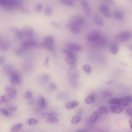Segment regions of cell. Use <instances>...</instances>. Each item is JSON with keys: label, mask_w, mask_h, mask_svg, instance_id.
Here are the masks:
<instances>
[{"label": "cell", "mask_w": 132, "mask_h": 132, "mask_svg": "<svg viewBox=\"0 0 132 132\" xmlns=\"http://www.w3.org/2000/svg\"><path fill=\"white\" fill-rule=\"evenodd\" d=\"M22 3V2L20 0H0V5L5 10L8 12L17 9Z\"/></svg>", "instance_id": "cell-1"}, {"label": "cell", "mask_w": 132, "mask_h": 132, "mask_svg": "<svg viewBox=\"0 0 132 132\" xmlns=\"http://www.w3.org/2000/svg\"><path fill=\"white\" fill-rule=\"evenodd\" d=\"M54 42V38L51 36H47L45 37L42 42L41 45L44 48L52 51L54 49L53 44Z\"/></svg>", "instance_id": "cell-2"}, {"label": "cell", "mask_w": 132, "mask_h": 132, "mask_svg": "<svg viewBox=\"0 0 132 132\" xmlns=\"http://www.w3.org/2000/svg\"><path fill=\"white\" fill-rule=\"evenodd\" d=\"M132 37V32L126 31L122 32L115 35V38L118 41L124 42L129 40Z\"/></svg>", "instance_id": "cell-3"}, {"label": "cell", "mask_w": 132, "mask_h": 132, "mask_svg": "<svg viewBox=\"0 0 132 132\" xmlns=\"http://www.w3.org/2000/svg\"><path fill=\"white\" fill-rule=\"evenodd\" d=\"M107 108L105 106H101L94 111L90 117V121L94 123L97 120L100 115L107 111Z\"/></svg>", "instance_id": "cell-4"}, {"label": "cell", "mask_w": 132, "mask_h": 132, "mask_svg": "<svg viewBox=\"0 0 132 132\" xmlns=\"http://www.w3.org/2000/svg\"><path fill=\"white\" fill-rule=\"evenodd\" d=\"M10 82L12 85L19 84L22 80V75L18 71L15 70L10 76Z\"/></svg>", "instance_id": "cell-5"}, {"label": "cell", "mask_w": 132, "mask_h": 132, "mask_svg": "<svg viewBox=\"0 0 132 132\" xmlns=\"http://www.w3.org/2000/svg\"><path fill=\"white\" fill-rule=\"evenodd\" d=\"M102 34L99 31L94 30L90 32L87 35V39L88 41L93 43L96 41Z\"/></svg>", "instance_id": "cell-6"}, {"label": "cell", "mask_w": 132, "mask_h": 132, "mask_svg": "<svg viewBox=\"0 0 132 132\" xmlns=\"http://www.w3.org/2000/svg\"><path fill=\"white\" fill-rule=\"evenodd\" d=\"M108 103L110 105L126 106L128 104L124 99L112 98L109 99Z\"/></svg>", "instance_id": "cell-7"}, {"label": "cell", "mask_w": 132, "mask_h": 132, "mask_svg": "<svg viewBox=\"0 0 132 132\" xmlns=\"http://www.w3.org/2000/svg\"><path fill=\"white\" fill-rule=\"evenodd\" d=\"M85 20L83 17L79 15L72 16L70 19V22L80 26L85 23Z\"/></svg>", "instance_id": "cell-8"}, {"label": "cell", "mask_w": 132, "mask_h": 132, "mask_svg": "<svg viewBox=\"0 0 132 132\" xmlns=\"http://www.w3.org/2000/svg\"><path fill=\"white\" fill-rule=\"evenodd\" d=\"M37 43L33 39H29L24 41L22 44V47L24 49L31 48L37 47Z\"/></svg>", "instance_id": "cell-9"}, {"label": "cell", "mask_w": 132, "mask_h": 132, "mask_svg": "<svg viewBox=\"0 0 132 132\" xmlns=\"http://www.w3.org/2000/svg\"><path fill=\"white\" fill-rule=\"evenodd\" d=\"M81 6L83 12L87 16H90L91 10L88 2L85 0H82L81 2Z\"/></svg>", "instance_id": "cell-10"}, {"label": "cell", "mask_w": 132, "mask_h": 132, "mask_svg": "<svg viewBox=\"0 0 132 132\" xmlns=\"http://www.w3.org/2000/svg\"><path fill=\"white\" fill-rule=\"evenodd\" d=\"M68 74L70 79H75L80 76L79 71L76 68L71 67L68 70Z\"/></svg>", "instance_id": "cell-11"}, {"label": "cell", "mask_w": 132, "mask_h": 132, "mask_svg": "<svg viewBox=\"0 0 132 132\" xmlns=\"http://www.w3.org/2000/svg\"><path fill=\"white\" fill-rule=\"evenodd\" d=\"M14 71L13 66L10 64L5 65L2 69L3 73L6 76H10Z\"/></svg>", "instance_id": "cell-12"}, {"label": "cell", "mask_w": 132, "mask_h": 132, "mask_svg": "<svg viewBox=\"0 0 132 132\" xmlns=\"http://www.w3.org/2000/svg\"><path fill=\"white\" fill-rule=\"evenodd\" d=\"M5 90L7 95L10 98H14L16 95V90L14 88L6 86L5 88Z\"/></svg>", "instance_id": "cell-13"}, {"label": "cell", "mask_w": 132, "mask_h": 132, "mask_svg": "<svg viewBox=\"0 0 132 132\" xmlns=\"http://www.w3.org/2000/svg\"><path fill=\"white\" fill-rule=\"evenodd\" d=\"M67 49L72 51L78 52L81 51L82 48L80 45L75 43H70L66 46Z\"/></svg>", "instance_id": "cell-14"}, {"label": "cell", "mask_w": 132, "mask_h": 132, "mask_svg": "<svg viewBox=\"0 0 132 132\" xmlns=\"http://www.w3.org/2000/svg\"><path fill=\"white\" fill-rule=\"evenodd\" d=\"M67 26L69 28L71 32L74 34L78 33L80 31V26L70 22L67 24Z\"/></svg>", "instance_id": "cell-15"}, {"label": "cell", "mask_w": 132, "mask_h": 132, "mask_svg": "<svg viewBox=\"0 0 132 132\" xmlns=\"http://www.w3.org/2000/svg\"><path fill=\"white\" fill-rule=\"evenodd\" d=\"M38 106L41 109H44L47 105V102L42 96H40L38 99Z\"/></svg>", "instance_id": "cell-16"}, {"label": "cell", "mask_w": 132, "mask_h": 132, "mask_svg": "<svg viewBox=\"0 0 132 132\" xmlns=\"http://www.w3.org/2000/svg\"><path fill=\"white\" fill-rule=\"evenodd\" d=\"M22 31L24 34L28 37L31 36L34 33V31L33 28L29 26H26L24 27L23 28Z\"/></svg>", "instance_id": "cell-17"}, {"label": "cell", "mask_w": 132, "mask_h": 132, "mask_svg": "<svg viewBox=\"0 0 132 132\" xmlns=\"http://www.w3.org/2000/svg\"><path fill=\"white\" fill-rule=\"evenodd\" d=\"M10 45L8 42L0 39V50L2 51L7 50L9 48Z\"/></svg>", "instance_id": "cell-18"}, {"label": "cell", "mask_w": 132, "mask_h": 132, "mask_svg": "<svg viewBox=\"0 0 132 132\" xmlns=\"http://www.w3.org/2000/svg\"><path fill=\"white\" fill-rule=\"evenodd\" d=\"M93 20L95 23L97 25L100 26L104 25V22L103 20L99 15H96L93 17Z\"/></svg>", "instance_id": "cell-19"}, {"label": "cell", "mask_w": 132, "mask_h": 132, "mask_svg": "<svg viewBox=\"0 0 132 132\" xmlns=\"http://www.w3.org/2000/svg\"><path fill=\"white\" fill-rule=\"evenodd\" d=\"M118 50L119 47L117 44L115 42H113L112 43L110 47L111 53L113 55H116L118 52Z\"/></svg>", "instance_id": "cell-20"}, {"label": "cell", "mask_w": 132, "mask_h": 132, "mask_svg": "<svg viewBox=\"0 0 132 132\" xmlns=\"http://www.w3.org/2000/svg\"><path fill=\"white\" fill-rule=\"evenodd\" d=\"M79 105V103L77 101H74L68 103L65 106L66 109H71L74 108Z\"/></svg>", "instance_id": "cell-21"}, {"label": "cell", "mask_w": 132, "mask_h": 132, "mask_svg": "<svg viewBox=\"0 0 132 132\" xmlns=\"http://www.w3.org/2000/svg\"><path fill=\"white\" fill-rule=\"evenodd\" d=\"M95 99V96L94 94H90L87 97L85 100V102L87 104H92L94 102Z\"/></svg>", "instance_id": "cell-22"}, {"label": "cell", "mask_w": 132, "mask_h": 132, "mask_svg": "<svg viewBox=\"0 0 132 132\" xmlns=\"http://www.w3.org/2000/svg\"><path fill=\"white\" fill-rule=\"evenodd\" d=\"M100 11L103 14L110 12L109 8L108 6L105 4H102L99 7Z\"/></svg>", "instance_id": "cell-23"}, {"label": "cell", "mask_w": 132, "mask_h": 132, "mask_svg": "<svg viewBox=\"0 0 132 132\" xmlns=\"http://www.w3.org/2000/svg\"><path fill=\"white\" fill-rule=\"evenodd\" d=\"M65 60L68 64L71 65H74L76 63V59L75 56H67Z\"/></svg>", "instance_id": "cell-24"}, {"label": "cell", "mask_w": 132, "mask_h": 132, "mask_svg": "<svg viewBox=\"0 0 132 132\" xmlns=\"http://www.w3.org/2000/svg\"><path fill=\"white\" fill-rule=\"evenodd\" d=\"M59 1L61 4L67 6L73 7L75 6L74 3L71 0H59Z\"/></svg>", "instance_id": "cell-25"}, {"label": "cell", "mask_w": 132, "mask_h": 132, "mask_svg": "<svg viewBox=\"0 0 132 132\" xmlns=\"http://www.w3.org/2000/svg\"><path fill=\"white\" fill-rule=\"evenodd\" d=\"M111 113H119L122 111V109L120 107L116 106L111 107L109 110Z\"/></svg>", "instance_id": "cell-26"}, {"label": "cell", "mask_w": 132, "mask_h": 132, "mask_svg": "<svg viewBox=\"0 0 132 132\" xmlns=\"http://www.w3.org/2000/svg\"><path fill=\"white\" fill-rule=\"evenodd\" d=\"M113 16L115 19L118 20H121L123 17L122 13L119 10H116L114 12Z\"/></svg>", "instance_id": "cell-27"}, {"label": "cell", "mask_w": 132, "mask_h": 132, "mask_svg": "<svg viewBox=\"0 0 132 132\" xmlns=\"http://www.w3.org/2000/svg\"><path fill=\"white\" fill-rule=\"evenodd\" d=\"M17 9L24 14L29 15L30 14L29 10L25 7L23 6L22 5L19 6Z\"/></svg>", "instance_id": "cell-28"}, {"label": "cell", "mask_w": 132, "mask_h": 132, "mask_svg": "<svg viewBox=\"0 0 132 132\" xmlns=\"http://www.w3.org/2000/svg\"><path fill=\"white\" fill-rule=\"evenodd\" d=\"M57 114L54 112L44 113L42 115V116L43 117L47 119L57 117Z\"/></svg>", "instance_id": "cell-29"}, {"label": "cell", "mask_w": 132, "mask_h": 132, "mask_svg": "<svg viewBox=\"0 0 132 132\" xmlns=\"http://www.w3.org/2000/svg\"><path fill=\"white\" fill-rule=\"evenodd\" d=\"M50 78V75L48 74H44L40 77L41 81L43 83L47 82L49 80Z\"/></svg>", "instance_id": "cell-30"}, {"label": "cell", "mask_w": 132, "mask_h": 132, "mask_svg": "<svg viewBox=\"0 0 132 132\" xmlns=\"http://www.w3.org/2000/svg\"><path fill=\"white\" fill-rule=\"evenodd\" d=\"M23 124L21 123L16 124L12 127L11 130L13 132H16L20 130L22 127Z\"/></svg>", "instance_id": "cell-31"}, {"label": "cell", "mask_w": 132, "mask_h": 132, "mask_svg": "<svg viewBox=\"0 0 132 132\" xmlns=\"http://www.w3.org/2000/svg\"><path fill=\"white\" fill-rule=\"evenodd\" d=\"M81 120V118L80 116H76L72 118L71 122L73 124H76L80 122Z\"/></svg>", "instance_id": "cell-32"}, {"label": "cell", "mask_w": 132, "mask_h": 132, "mask_svg": "<svg viewBox=\"0 0 132 132\" xmlns=\"http://www.w3.org/2000/svg\"><path fill=\"white\" fill-rule=\"evenodd\" d=\"M15 33L16 38L19 40H22L24 38V34L22 31L20 29L18 31L16 32Z\"/></svg>", "instance_id": "cell-33"}, {"label": "cell", "mask_w": 132, "mask_h": 132, "mask_svg": "<svg viewBox=\"0 0 132 132\" xmlns=\"http://www.w3.org/2000/svg\"><path fill=\"white\" fill-rule=\"evenodd\" d=\"M10 99L7 95H2L0 98V103L2 104L7 103L9 101Z\"/></svg>", "instance_id": "cell-34"}, {"label": "cell", "mask_w": 132, "mask_h": 132, "mask_svg": "<svg viewBox=\"0 0 132 132\" xmlns=\"http://www.w3.org/2000/svg\"><path fill=\"white\" fill-rule=\"evenodd\" d=\"M38 122L37 120L33 118L28 119L26 122L27 124L29 125H33L37 124Z\"/></svg>", "instance_id": "cell-35"}, {"label": "cell", "mask_w": 132, "mask_h": 132, "mask_svg": "<svg viewBox=\"0 0 132 132\" xmlns=\"http://www.w3.org/2000/svg\"><path fill=\"white\" fill-rule=\"evenodd\" d=\"M52 11V8L50 6H47L45 8L44 13L46 15L49 16L51 14Z\"/></svg>", "instance_id": "cell-36"}, {"label": "cell", "mask_w": 132, "mask_h": 132, "mask_svg": "<svg viewBox=\"0 0 132 132\" xmlns=\"http://www.w3.org/2000/svg\"><path fill=\"white\" fill-rule=\"evenodd\" d=\"M63 52L67 56H75V54L73 51L67 49H64L63 50Z\"/></svg>", "instance_id": "cell-37"}, {"label": "cell", "mask_w": 132, "mask_h": 132, "mask_svg": "<svg viewBox=\"0 0 132 132\" xmlns=\"http://www.w3.org/2000/svg\"><path fill=\"white\" fill-rule=\"evenodd\" d=\"M83 69L84 71L87 74L91 73V68L90 66L88 65H85L83 66Z\"/></svg>", "instance_id": "cell-38"}, {"label": "cell", "mask_w": 132, "mask_h": 132, "mask_svg": "<svg viewBox=\"0 0 132 132\" xmlns=\"http://www.w3.org/2000/svg\"><path fill=\"white\" fill-rule=\"evenodd\" d=\"M59 121L57 117H53L47 119L46 122L49 123H55L58 122Z\"/></svg>", "instance_id": "cell-39"}, {"label": "cell", "mask_w": 132, "mask_h": 132, "mask_svg": "<svg viewBox=\"0 0 132 132\" xmlns=\"http://www.w3.org/2000/svg\"><path fill=\"white\" fill-rule=\"evenodd\" d=\"M0 111L1 113L4 116H8L10 115L11 114L9 111L7 110L1 108L0 109Z\"/></svg>", "instance_id": "cell-40"}, {"label": "cell", "mask_w": 132, "mask_h": 132, "mask_svg": "<svg viewBox=\"0 0 132 132\" xmlns=\"http://www.w3.org/2000/svg\"><path fill=\"white\" fill-rule=\"evenodd\" d=\"M24 49L22 47L19 48L15 50V53L16 55L20 56L22 55L24 52Z\"/></svg>", "instance_id": "cell-41"}, {"label": "cell", "mask_w": 132, "mask_h": 132, "mask_svg": "<svg viewBox=\"0 0 132 132\" xmlns=\"http://www.w3.org/2000/svg\"><path fill=\"white\" fill-rule=\"evenodd\" d=\"M50 24L51 26L58 29H60L61 27L60 25L57 22H50Z\"/></svg>", "instance_id": "cell-42"}, {"label": "cell", "mask_w": 132, "mask_h": 132, "mask_svg": "<svg viewBox=\"0 0 132 132\" xmlns=\"http://www.w3.org/2000/svg\"><path fill=\"white\" fill-rule=\"evenodd\" d=\"M33 96L32 92L30 91L26 92L24 95V97L26 99H30Z\"/></svg>", "instance_id": "cell-43"}, {"label": "cell", "mask_w": 132, "mask_h": 132, "mask_svg": "<svg viewBox=\"0 0 132 132\" xmlns=\"http://www.w3.org/2000/svg\"><path fill=\"white\" fill-rule=\"evenodd\" d=\"M127 102L128 104L132 103V96L127 95L123 99Z\"/></svg>", "instance_id": "cell-44"}, {"label": "cell", "mask_w": 132, "mask_h": 132, "mask_svg": "<svg viewBox=\"0 0 132 132\" xmlns=\"http://www.w3.org/2000/svg\"><path fill=\"white\" fill-rule=\"evenodd\" d=\"M42 8V5L41 4H39L35 8V11L36 13H39L41 11Z\"/></svg>", "instance_id": "cell-45"}, {"label": "cell", "mask_w": 132, "mask_h": 132, "mask_svg": "<svg viewBox=\"0 0 132 132\" xmlns=\"http://www.w3.org/2000/svg\"><path fill=\"white\" fill-rule=\"evenodd\" d=\"M49 87L50 89L53 91L56 90L57 88V86L55 84L52 83L50 84Z\"/></svg>", "instance_id": "cell-46"}, {"label": "cell", "mask_w": 132, "mask_h": 132, "mask_svg": "<svg viewBox=\"0 0 132 132\" xmlns=\"http://www.w3.org/2000/svg\"><path fill=\"white\" fill-rule=\"evenodd\" d=\"M49 57H47L45 59L44 63V65L45 67L47 68H48L49 67Z\"/></svg>", "instance_id": "cell-47"}, {"label": "cell", "mask_w": 132, "mask_h": 132, "mask_svg": "<svg viewBox=\"0 0 132 132\" xmlns=\"http://www.w3.org/2000/svg\"><path fill=\"white\" fill-rule=\"evenodd\" d=\"M8 110L11 112H14L16 111L17 110L16 107L14 106H9L7 107Z\"/></svg>", "instance_id": "cell-48"}, {"label": "cell", "mask_w": 132, "mask_h": 132, "mask_svg": "<svg viewBox=\"0 0 132 132\" xmlns=\"http://www.w3.org/2000/svg\"><path fill=\"white\" fill-rule=\"evenodd\" d=\"M6 59L4 55L1 56L0 57V65H1L4 63Z\"/></svg>", "instance_id": "cell-49"}, {"label": "cell", "mask_w": 132, "mask_h": 132, "mask_svg": "<svg viewBox=\"0 0 132 132\" xmlns=\"http://www.w3.org/2000/svg\"><path fill=\"white\" fill-rule=\"evenodd\" d=\"M104 16L107 18L110 19L111 18L112 16L110 12L108 13L104 14H103Z\"/></svg>", "instance_id": "cell-50"}, {"label": "cell", "mask_w": 132, "mask_h": 132, "mask_svg": "<svg viewBox=\"0 0 132 132\" xmlns=\"http://www.w3.org/2000/svg\"><path fill=\"white\" fill-rule=\"evenodd\" d=\"M103 0L111 5L113 4L114 3L113 0Z\"/></svg>", "instance_id": "cell-51"}, {"label": "cell", "mask_w": 132, "mask_h": 132, "mask_svg": "<svg viewBox=\"0 0 132 132\" xmlns=\"http://www.w3.org/2000/svg\"><path fill=\"white\" fill-rule=\"evenodd\" d=\"M111 94L110 92L108 91H105L103 93V95L105 97H108L110 96L111 95Z\"/></svg>", "instance_id": "cell-52"}, {"label": "cell", "mask_w": 132, "mask_h": 132, "mask_svg": "<svg viewBox=\"0 0 132 132\" xmlns=\"http://www.w3.org/2000/svg\"><path fill=\"white\" fill-rule=\"evenodd\" d=\"M127 112L128 115L132 116V109L130 108L127 109Z\"/></svg>", "instance_id": "cell-53"}, {"label": "cell", "mask_w": 132, "mask_h": 132, "mask_svg": "<svg viewBox=\"0 0 132 132\" xmlns=\"http://www.w3.org/2000/svg\"><path fill=\"white\" fill-rule=\"evenodd\" d=\"M35 103V101L34 100H32L29 102V104L30 105L32 106L34 105Z\"/></svg>", "instance_id": "cell-54"}, {"label": "cell", "mask_w": 132, "mask_h": 132, "mask_svg": "<svg viewBox=\"0 0 132 132\" xmlns=\"http://www.w3.org/2000/svg\"><path fill=\"white\" fill-rule=\"evenodd\" d=\"M129 123L131 128L132 129V118H130L129 120Z\"/></svg>", "instance_id": "cell-55"}, {"label": "cell", "mask_w": 132, "mask_h": 132, "mask_svg": "<svg viewBox=\"0 0 132 132\" xmlns=\"http://www.w3.org/2000/svg\"><path fill=\"white\" fill-rule=\"evenodd\" d=\"M76 132H88L85 129H80L79 130H77Z\"/></svg>", "instance_id": "cell-56"}, {"label": "cell", "mask_w": 132, "mask_h": 132, "mask_svg": "<svg viewBox=\"0 0 132 132\" xmlns=\"http://www.w3.org/2000/svg\"><path fill=\"white\" fill-rule=\"evenodd\" d=\"M82 111L80 110V111H79L77 113L78 115H79L78 116H80L79 115H81L82 113Z\"/></svg>", "instance_id": "cell-57"}]
</instances>
